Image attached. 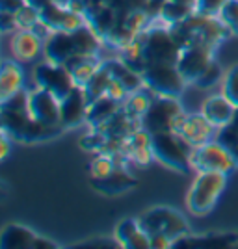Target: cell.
<instances>
[{
	"label": "cell",
	"instance_id": "1",
	"mask_svg": "<svg viewBox=\"0 0 238 249\" xmlns=\"http://www.w3.org/2000/svg\"><path fill=\"white\" fill-rule=\"evenodd\" d=\"M177 43L183 47L188 45H203L216 51L220 43L225 41L231 32L223 24V21L218 15H203V13H192L183 22H177L169 26Z\"/></svg>",
	"mask_w": 238,
	"mask_h": 249
},
{
	"label": "cell",
	"instance_id": "2",
	"mask_svg": "<svg viewBox=\"0 0 238 249\" xmlns=\"http://www.w3.org/2000/svg\"><path fill=\"white\" fill-rule=\"evenodd\" d=\"M144 47L145 65H160V63H175L181 54V45L177 43L171 28L158 19H153L151 24L140 34Z\"/></svg>",
	"mask_w": 238,
	"mask_h": 249
},
{
	"label": "cell",
	"instance_id": "3",
	"mask_svg": "<svg viewBox=\"0 0 238 249\" xmlns=\"http://www.w3.org/2000/svg\"><path fill=\"white\" fill-rule=\"evenodd\" d=\"M32 121L34 117L30 115V89L22 88L17 93L0 101L2 132H6L13 142L26 143Z\"/></svg>",
	"mask_w": 238,
	"mask_h": 249
},
{
	"label": "cell",
	"instance_id": "4",
	"mask_svg": "<svg viewBox=\"0 0 238 249\" xmlns=\"http://www.w3.org/2000/svg\"><path fill=\"white\" fill-rule=\"evenodd\" d=\"M225 173H197L186 194V207L194 216H207L216 208L221 194L227 188Z\"/></svg>",
	"mask_w": 238,
	"mask_h": 249
},
{
	"label": "cell",
	"instance_id": "5",
	"mask_svg": "<svg viewBox=\"0 0 238 249\" xmlns=\"http://www.w3.org/2000/svg\"><path fill=\"white\" fill-rule=\"evenodd\" d=\"M151 149L155 160L162 166L169 167L179 173H190L192 169V151L194 145H190L179 132H158L151 134Z\"/></svg>",
	"mask_w": 238,
	"mask_h": 249
},
{
	"label": "cell",
	"instance_id": "6",
	"mask_svg": "<svg viewBox=\"0 0 238 249\" xmlns=\"http://www.w3.org/2000/svg\"><path fill=\"white\" fill-rule=\"evenodd\" d=\"M138 221L149 236H167L173 242L179 236L190 232V223L183 216V212L167 205L147 208L138 216Z\"/></svg>",
	"mask_w": 238,
	"mask_h": 249
},
{
	"label": "cell",
	"instance_id": "7",
	"mask_svg": "<svg viewBox=\"0 0 238 249\" xmlns=\"http://www.w3.org/2000/svg\"><path fill=\"white\" fill-rule=\"evenodd\" d=\"M238 167L237 160L227 147L218 143L216 140H210L207 143L196 145L192 151V169L196 173H225L231 175Z\"/></svg>",
	"mask_w": 238,
	"mask_h": 249
},
{
	"label": "cell",
	"instance_id": "8",
	"mask_svg": "<svg viewBox=\"0 0 238 249\" xmlns=\"http://www.w3.org/2000/svg\"><path fill=\"white\" fill-rule=\"evenodd\" d=\"M142 76L147 89H151L155 95H164V97H181L188 86L175 63L149 65L145 67Z\"/></svg>",
	"mask_w": 238,
	"mask_h": 249
},
{
	"label": "cell",
	"instance_id": "9",
	"mask_svg": "<svg viewBox=\"0 0 238 249\" xmlns=\"http://www.w3.org/2000/svg\"><path fill=\"white\" fill-rule=\"evenodd\" d=\"M183 112H184V108L179 103V97L155 95L149 110L142 117V128H145L149 134L167 132V130H171L177 115H181Z\"/></svg>",
	"mask_w": 238,
	"mask_h": 249
},
{
	"label": "cell",
	"instance_id": "10",
	"mask_svg": "<svg viewBox=\"0 0 238 249\" xmlns=\"http://www.w3.org/2000/svg\"><path fill=\"white\" fill-rule=\"evenodd\" d=\"M34 82L37 88H43L62 101L65 95L76 86L71 71L63 63H54L45 60L34 69Z\"/></svg>",
	"mask_w": 238,
	"mask_h": 249
},
{
	"label": "cell",
	"instance_id": "11",
	"mask_svg": "<svg viewBox=\"0 0 238 249\" xmlns=\"http://www.w3.org/2000/svg\"><path fill=\"white\" fill-rule=\"evenodd\" d=\"M2 249H58L60 244L37 234L34 229L21 223H8L0 232Z\"/></svg>",
	"mask_w": 238,
	"mask_h": 249
},
{
	"label": "cell",
	"instance_id": "12",
	"mask_svg": "<svg viewBox=\"0 0 238 249\" xmlns=\"http://www.w3.org/2000/svg\"><path fill=\"white\" fill-rule=\"evenodd\" d=\"M214 52H216L214 49L203 47V45H188L181 49L177 67L188 84H196L201 73L207 69L208 63L214 60Z\"/></svg>",
	"mask_w": 238,
	"mask_h": 249
},
{
	"label": "cell",
	"instance_id": "13",
	"mask_svg": "<svg viewBox=\"0 0 238 249\" xmlns=\"http://www.w3.org/2000/svg\"><path fill=\"white\" fill-rule=\"evenodd\" d=\"M238 232L231 231H210V232H186L175 238L173 248H212V249H237Z\"/></svg>",
	"mask_w": 238,
	"mask_h": 249
},
{
	"label": "cell",
	"instance_id": "14",
	"mask_svg": "<svg viewBox=\"0 0 238 249\" xmlns=\"http://www.w3.org/2000/svg\"><path fill=\"white\" fill-rule=\"evenodd\" d=\"M90 101L86 97V91L80 86H74L69 93L60 101V123L63 128H76L86 123Z\"/></svg>",
	"mask_w": 238,
	"mask_h": 249
},
{
	"label": "cell",
	"instance_id": "15",
	"mask_svg": "<svg viewBox=\"0 0 238 249\" xmlns=\"http://www.w3.org/2000/svg\"><path fill=\"white\" fill-rule=\"evenodd\" d=\"M30 115L45 124H62L60 123V99L51 91L37 88L30 89Z\"/></svg>",
	"mask_w": 238,
	"mask_h": 249
},
{
	"label": "cell",
	"instance_id": "16",
	"mask_svg": "<svg viewBox=\"0 0 238 249\" xmlns=\"http://www.w3.org/2000/svg\"><path fill=\"white\" fill-rule=\"evenodd\" d=\"M114 236L119 246L125 249H149L151 248V236L140 225L138 218H125L117 221L114 229Z\"/></svg>",
	"mask_w": 238,
	"mask_h": 249
},
{
	"label": "cell",
	"instance_id": "17",
	"mask_svg": "<svg viewBox=\"0 0 238 249\" xmlns=\"http://www.w3.org/2000/svg\"><path fill=\"white\" fill-rule=\"evenodd\" d=\"M138 184V178L130 173V167H115L104 178H92V186L104 196H121Z\"/></svg>",
	"mask_w": 238,
	"mask_h": 249
},
{
	"label": "cell",
	"instance_id": "18",
	"mask_svg": "<svg viewBox=\"0 0 238 249\" xmlns=\"http://www.w3.org/2000/svg\"><path fill=\"white\" fill-rule=\"evenodd\" d=\"M43 39L32 30H17L11 36L10 49L17 62H32L43 52Z\"/></svg>",
	"mask_w": 238,
	"mask_h": 249
},
{
	"label": "cell",
	"instance_id": "19",
	"mask_svg": "<svg viewBox=\"0 0 238 249\" xmlns=\"http://www.w3.org/2000/svg\"><path fill=\"white\" fill-rule=\"evenodd\" d=\"M235 112H237V106L231 103L223 93L208 97L203 101V106H201V114L205 115L216 128L233 123Z\"/></svg>",
	"mask_w": 238,
	"mask_h": 249
},
{
	"label": "cell",
	"instance_id": "20",
	"mask_svg": "<svg viewBox=\"0 0 238 249\" xmlns=\"http://www.w3.org/2000/svg\"><path fill=\"white\" fill-rule=\"evenodd\" d=\"M84 17H86V22L103 37V41L110 36V32L114 30L115 26L119 24V21H121L119 11L114 10L110 4L92 6V8L86 10Z\"/></svg>",
	"mask_w": 238,
	"mask_h": 249
},
{
	"label": "cell",
	"instance_id": "21",
	"mask_svg": "<svg viewBox=\"0 0 238 249\" xmlns=\"http://www.w3.org/2000/svg\"><path fill=\"white\" fill-rule=\"evenodd\" d=\"M43 52L45 58L49 62L54 63H65L69 62V58L74 56V45H73V36L71 32L56 30L43 43Z\"/></svg>",
	"mask_w": 238,
	"mask_h": 249
},
{
	"label": "cell",
	"instance_id": "22",
	"mask_svg": "<svg viewBox=\"0 0 238 249\" xmlns=\"http://www.w3.org/2000/svg\"><path fill=\"white\" fill-rule=\"evenodd\" d=\"M179 134L183 136L190 145L196 147V145H201V143H207L210 140H214L216 126L210 123L201 112H197V114H188L186 123H184L183 130Z\"/></svg>",
	"mask_w": 238,
	"mask_h": 249
},
{
	"label": "cell",
	"instance_id": "23",
	"mask_svg": "<svg viewBox=\"0 0 238 249\" xmlns=\"http://www.w3.org/2000/svg\"><path fill=\"white\" fill-rule=\"evenodd\" d=\"M24 88V71L17 60H2L0 65V101Z\"/></svg>",
	"mask_w": 238,
	"mask_h": 249
},
{
	"label": "cell",
	"instance_id": "24",
	"mask_svg": "<svg viewBox=\"0 0 238 249\" xmlns=\"http://www.w3.org/2000/svg\"><path fill=\"white\" fill-rule=\"evenodd\" d=\"M104 63H106L108 71H110V74H112V78L117 80L119 84H123L125 89H127L128 93H134V91H140V89H144L145 88L142 73H138V71H134L132 67H128L121 58L104 60Z\"/></svg>",
	"mask_w": 238,
	"mask_h": 249
},
{
	"label": "cell",
	"instance_id": "25",
	"mask_svg": "<svg viewBox=\"0 0 238 249\" xmlns=\"http://www.w3.org/2000/svg\"><path fill=\"white\" fill-rule=\"evenodd\" d=\"M73 45H74V56H95L104 47L103 37L86 22L80 28L71 32Z\"/></svg>",
	"mask_w": 238,
	"mask_h": 249
},
{
	"label": "cell",
	"instance_id": "26",
	"mask_svg": "<svg viewBox=\"0 0 238 249\" xmlns=\"http://www.w3.org/2000/svg\"><path fill=\"white\" fill-rule=\"evenodd\" d=\"M103 62L104 60L99 58V54H95V56H73V58H69V62L65 63V67L71 71L74 84L84 88L93 78V74L99 71Z\"/></svg>",
	"mask_w": 238,
	"mask_h": 249
},
{
	"label": "cell",
	"instance_id": "27",
	"mask_svg": "<svg viewBox=\"0 0 238 249\" xmlns=\"http://www.w3.org/2000/svg\"><path fill=\"white\" fill-rule=\"evenodd\" d=\"M123 108V103H117L112 97L103 95L99 99H95L88 106V114H86V123L90 124V128H97L99 124L108 121L115 112H119Z\"/></svg>",
	"mask_w": 238,
	"mask_h": 249
},
{
	"label": "cell",
	"instance_id": "28",
	"mask_svg": "<svg viewBox=\"0 0 238 249\" xmlns=\"http://www.w3.org/2000/svg\"><path fill=\"white\" fill-rule=\"evenodd\" d=\"M153 99H155V93H153L151 89L144 88V89H140V91L128 93V97L125 99V103H123V110L130 115V117L142 119L145 115V112L149 110Z\"/></svg>",
	"mask_w": 238,
	"mask_h": 249
},
{
	"label": "cell",
	"instance_id": "29",
	"mask_svg": "<svg viewBox=\"0 0 238 249\" xmlns=\"http://www.w3.org/2000/svg\"><path fill=\"white\" fill-rule=\"evenodd\" d=\"M192 13H196V6L167 0L166 4H164V8H162V11H160V15H158L156 19L162 21L164 24H167V26H173L177 22H183L184 19H188Z\"/></svg>",
	"mask_w": 238,
	"mask_h": 249
},
{
	"label": "cell",
	"instance_id": "30",
	"mask_svg": "<svg viewBox=\"0 0 238 249\" xmlns=\"http://www.w3.org/2000/svg\"><path fill=\"white\" fill-rule=\"evenodd\" d=\"M110 82H112V74H110V71H108L106 63L103 62V65L99 67V71L93 74V78L84 86V91H86L88 101L92 103V101H95V99H99V97L106 95V89H108Z\"/></svg>",
	"mask_w": 238,
	"mask_h": 249
},
{
	"label": "cell",
	"instance_id": "31",
	"mask_svg": "<svg viewBox=\"0 0 238 249\" xmlns=\"http://www.w3.org/2000/svg\"><path fill=\"white\" fill-rule=\"evenodd\" d=\"M119 58H121V60L128 65V67H132L134 71H138V73H144L147 65H145L144 47H142V39H140V36H138V37H136L130 45H127L125 49H121V51H119Z\"/></svg>",
	"mask_w": 238,
	"mask_h": 249
},
{
	"label": "cell",
	"instance_id": "32",
	"mask_svg": "<svg viewBox=\"0 0 238 249\" xmlns=\"http://www.w3.org/2000/svg\"><path fill=\"white\" fill-rule=\"evenodd\" d=\"M65 15H67V6H62L58 2H49L45 8L39 10V19H41L52 32L62 30L63 21H65Z\"/></svg>",
	"mask_w": 238,
	"mask_h": 249
},
{
	"label": "cell",
	"instance_id": "33",
	"mask_svg": "<svg viewBox=\"0 0 238 249\" xmlns=\"http://www.w3.org/2000/svg\"><path fill=\"white\" fill-rule=\"evenodd\" d=\"M114 169H115V164H114V160H112V156L104 155V153L95 155V158L92 160V164L88 166V171H90V177H92V178H104V177L110 175Z\"/></svg>",
	"mask_w": 238,
	"mask_h": 249
},
{
	"label": "cell",
	"instance_id": "34",
	"mask_svg": "<svg viewBox=\"0 0 238 249\" xmlns=\"http://www.w3.org/2000/svg\"><path fill=\"white\" fill-rule=\"evenodd\" d=\"M223 74L225 73H223L221 65H220V62L214 58V60L207 65V69L201 73V76L197 78L194 86H197V88H212L214 84H218L220 80H223Z\"/></svg>",
	"mask_w": 238,
	"mask_h": 249
},
{
	"label": "cell",
	"instance_id": "35",
	"mask_svg": "<svg viewBox=\"0 0 238 249\" xmlns=\"http://www.w3.org/2000/svg\"><path fill=\"white\" fill-rule=\"evenodd\" d=\"M104 143H106V134H103L101 130H95V128H90V132L80 138V147L93 155L103 153Z\"/></svg>",
	"mask_w": 238,
	"mask_h": 249
},
{
	"label": "cell",
	"instance_id": "36",
	"mask_svg": "<svg viewBox=\"0 0 238 249\" xmlns=\"http://www.w3.org/2000/svg\"><path fill=\"white\" fill-rule=\"evenodd\" d=\"M221 93L238 108V65H233L229 71H225Z\"/></svg>",
	"mask_w": 238,
	"mask_h": 249
},
{
	"label": "cell",
	"instance_id": "37",
	"mask_svg": "<svg viewBox=\"0 0 238 249\" xmlns=\"http://www.w3.org/2000/svg\"><path fill=\"white\" fill-rule=\"evenodd\" d=\"M218 17L229 28L231 36H238V0H229Z\"/></svg>",
	"mask_w": 238,
	"mask_h": 249
},
{
	"label": "cell",
	"instance_id": "38",
	"mask_svg": "<svg viewBox=\"0 0 238 249\" xmlns=\"http://www.w3.org/2000/svg\"><path fill=\"white\" fill-rule=\"evenodd\" d=\"M15 19H17L19 30H32L34 24L39 21V10L30 4H24L21 10L15 13Z\"/></svg>",
	"mask_w": 238,
	"mask_h": 249
},
{
	"label": "cell",
	"instance_id": "39",
	"mask_svg": "<svg viewBox=\"0 0 238 249\" xmlns=\"http://www.w3.org/2000/svg\"><path fill=\"white\" fill-rule=\"evenodd\" d=\"M71 248L74 249H82V248H97V249H117L121 248L119 242L115 240V236H93V238H88L84 242H76L73 244Z\"/></svg>",
	"mask_w": 238,
	"mask_h": 249
},
{
	"label": "cell",
	"instance_id": "40",
	"mask_svg": "<svg viewBox=\"0 0 238 249\" xmlns=\"http://www.w3.org/2000/svg\"><path fill=\"white\" fill-rule=\"evenodd\" d=\"M127 156H128L130 166H138V167H147L155 160V155H153V149H151V147L132 149V151L127 153Z\"/></svg>",
	"mask_w": 238,
	"mask_h": 249
},
{
	"label": "cell",
	"instance_id": "41",
	"mask_svg": "<svg viewBox=\"0 0 238 249\" xmlns=\"http://www.w3.org/2000/svg\"><path fill=\"white\" fill-rule=\"evenodd\" d=\"M147 2L149 0H110L108 4L114 8V10L119 11V15L123 17L130 11H140L147 8Z\"/></svg>",
	"mask_w": 238,
	"mask_h": 249
},
{
	"label": "cell",
	"instance_id": "42",
	"mask_svg": "<svg viewBox=\"0 0 238 249\" xmlns=\"http://www.w3.org/2000/svg\"><path fill=\"white\" fill-rule=\"evenodd\" d=\"M229 0H197L196 11L203 15H220V11L223 10V6Z\"/></svg>",
	"mask_w": 238,
	"mask_h": 249
},
{
	"label": "cell",
	"instance_id": "43",
	"mask_svg": "<svg viewBox=\"0 0 238 249\" xmlns=\"http://www.w3.org/2000/svg\"><path fill=\"white\" fill-rule=\"evenodd\" d=\"M0 30L4 32V34L19 30L15 13H11V11H0Z\"/></svg>",
	"mask_w": 238,
	"mask_h": 249
},
{
	"label": "cell",
	"instance_id": "44",
	"mask_svg": "<svg viewBox=\"0 0 238 249\" xmlns=\"http://www.w3.org/2000/svg\"><path fill=\"white\" fill-rule=\"evenodd\" d=\"M106 95H108V97H112V99L117 101V103H125V99L128 97V91L125 89L123 84H119L117 80L112 78V82H110L108 89H106Z\"/></svg>",
	"mask_w": 238,
	"mask_h": 249
},
{
	"label": "cell",
	"instance_id": "45",
	"mask_svg": "<svg viewBox=\"0 0 238 249\" xmlns=\"http://www.w3.org/2000/svg\"><path fill=\"white\" fill-rule=\"evenodd\" d=\"M166 2L167 0H149L145 11L149 13V17H151V19H156V17L160 15V11H162V8H164V4H166Z\"/></svg>",
	"mask_w": 238,
	"mask_h": 249
},
{
	"label": "cell",
	"instance_id": "46",
	"mask_svg": "<svg viewBox=\"0 0 238 249\" xmlns=\"http://www.w3.org/2000/svg\"><path fill=\"white\" fill-rule=\"evenodd\" d=\"M24 4H26V0H0V11L17 13Z\"/></svg>",
	"mask_w": 238,
	"mask_h": 249
},
{
	"label": "cell",
	"instance_id": "47",
	"mask_svg": "<svg viewBox=\"0 0 238 249\" xmlns=\"http://www.w3.org/2000/svg\"><path fill=\"white\" fill-rule=\"evenodd\" d=\"M151 248L169 249V248H173V240L167 238V236H151Z\"/></svg>",
	"mask_w": 238,
	"mask_h": 249
},
{
	"label": "cell",
	"instance_id": "48",
	"mask_svg": "<svg viewBox=\"0 0 238 249\" xmlns=\"http://www.w3.org/2000/svg\"><path fill=\"white\" fill-rule=\"evenodd\" d=\"M11 142H13V140H11L10 136L6 134V132H2V136H0V160H6V158H8Z\"/></svg>",
	"mask_w": 238,
	"mask_h": 249
},
{
	"label": "cell",
	"instance_id": "49",
	"mask_svg": "<svg viewBox=\"0 0 238 249\" xmlns=\"http://www.w3.org/2000/svg\"><path fill=\"white\" fill-rule=\"evenodd\" d=\"M51 0H26V4H30V6H34V8H37V10H41V8H45L47 4H49Z\"/></svg>",
	"mask_w": 238,
	"mask_h": 249
},
{
	"label": "cell",
	"instance_id": "50",
	"mask_svg": "<svg viewBox=\"0 0 238 249\" xmlns=\"http://www.w3.org/2000/svg\"><path fill=\"white\" fill-rule=\"evenodd\" d=\"M231 153H233V156H235V160H237V164H238V143L231 149Z\"/></svg>",
	"mask_w": 238,
	"mask_h": 249
},
{
	"label": "cell",
	"instance_id": "51",
	"mask_svg": "<svg viewBox=\"0 0 238 249\" xmlns=\"http://www.w3.org/2000/svg\"><path fill=\"white\" fill-rule=\"evenodd\" d=\"M173 2H183V4H192V6H196L197 0H173Z\"/></svg>",
	"mask_w": 238,
	"mask_h": 249
},
{
	"label": "cell",
	"instance_id": "52",
	"mask_svg": "<svg viewBox=\"0 0 238 249\" xmlns=\"http://www.w3.org/2000/svg\"><path fill=\"white\" fill-rule=\"evenodd\" d=\"M52 2H58V4H62V6H67V4H69V0H52Z\"/></svg>",
	"mask_w": 238,
	"mask_h": 249
},
{
	"label": "cell",
	"instance_id": "53",
	"mask_svg": "<svg viewBox=\"0 0 238 249\" xmlns=\"http://www.w3.org/2000/svg\"><path fill=\"white\" fill-rule=\"evenodd\" d=\"M233 123L238 126V108H237V112H235V119H233Z\"/></svg>",
	"mask_w": 238,
	"mask_h": 249
},
{
	"label": "cell",
	"instance_id": "54",
	"mask_svg": "<svg viewBox=\"0 0 238 249\" xmlns=\"http://www.w3.org/2000/svg\"><path fill=\"white\" fill-rule=\"evenodd\" d=\"M237 249H238V242H237Z\"/></svg>",
	"mask_w": 238,
	"mask_h": 249
}]
</instances>
